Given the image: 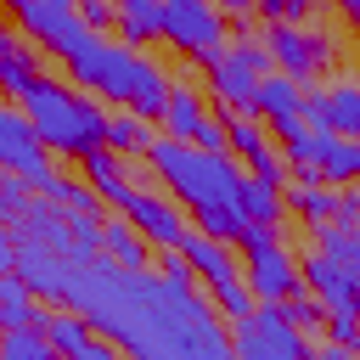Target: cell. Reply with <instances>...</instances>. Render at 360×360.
Returning a JSON list of instances; mask_svg holds the SVG:
<instances>
[{
    "instance_id": "cell-1",
    "label": "cell",
    "mask_w": 360,
    "mask_h": 360,
    "mask_svg": "<svg viewBox=\"0 0 360 360\" xmlns=\"http://www.w3.org/2000/svg\"><path fill=\"white\" fill-rule=\"evenodd\" d=\"M146 169L169 186V197L191 214V225L214 242H242L248 214H242V180L248 169L231 152H197L186 141L158 135L146 146Z\"/></svg>"
},
{
    "instance_id": "cell-2",
    "label": "cell",
    "mask_w": 360,
    "mask_h": 360,
    "mask_svg": "<svg viewBox=\"0 0 360 360\" xmlns=\"http://www.w3.org/2000/svg\"><path fill=\"white\" fill-rule=\"evenodd\" d=\"M62 68H68V84L73 90H84L96 101H112V107H124V112H135L146 124L163 118V101L174 90V79H169V68L158 56L129 51V45H118L107 34H84L62 56Z\"/></svg>"
},
{
    "instance_id": "cell-3",
    "label": "cell",
    "mask_w": 360,
    "mask_h": 360,
    "mask_svg": "<svg viewBox=\"0 0 360 360\" xmlns=\"http://www.w3.org/2000/svg\"><path fill=\"white\" fill-rule=\"evenodd\" d=\"M22 118L34 124L39 146L56 152V158L84 163L96 146H107V112H101V101L84 96V90H73L68 79L39 73L28 84V96H22Z\"/></svg>"
},
{
    "instance_id": "cell-4",
    "label": "cell",
    "mask_w": 360,
    "mask_h": 360,
    "mask_svg": "<svg viewBox=\"0 0 360 360\" xmlns=\"http://www.w3.org/2000/svg\"><path fill=\"white\" fill-rule=\"evenodd\" d=\"M180 259L191 264V276L202 281V298L214 304V309H225V321H248L253 315V292H248V281H242V259L231 253V242H214V236H202L197 225L180 236Z\"/></svg>"
},
{
    "instance_id": "cell-5",
    "label": "cell",
    "mask_w": 360,
    "mask_h": 360,
    "mask_svg": "<svg viewBox=\"0 0 360 360\" xmlns=\"http://www.w3.org/2000/svg\"><path fill=\"white\" fill-rule=\"evenodd\" d=\"M264 51H270V68H276L281 79H292V84H315L321 73H332V68L343 62V39H338L321 17L304 22V28H292V22H270Z\"/></svg>"
},
{
    "instance_id": "cell-6",
    "label": "cell",
    "mask_w": 360,
    "mask_h": 360,
    "mask_svg": "<svg viewBox=\"0 0 360 360\" xmlns=\"http://www.w3.org/2000/svg\"><path fill=\"white\" fill-rule=\"evenodd\" d=\"M264 73H276V68H270V51H264L259 34L225 39V45L202 62V79H208L219 112H248V107H253V90H259Z\"/></svg>"
},
{
    "instance_id": "cell-7",
    "label": "cell",
    "mask_w": 360,
    "mask_h": 360,
    "mask_svg": "<svg viewBox=\"0 0 360 360\" xmlns=\"http://www.w3.org/2000/svg\"><path fill=\"white\" fill-rule=\"evenodd\" d=\"M242 281L259 304H287L298 281V253L281 242V225H248L242 231Z\"/></svg>"
},
{
    "instance_id": "cell-8",
    "label": "cell",
    "mask_w": 360,
    "mask_h": 360,
    "mask_svg": "<svg viewBox=\"0 0 360 360\" xmlns=\"http://www.w3.org/2000/svg\"><path fill=\"white\" fill-rule=\"evenodd\" d=\"M231 360H309V338L281 321V304H253L248 321H231Z\"/></svg>"
},
{
    "instance_id": "cell-9",
    "label": "cell",
    "mask_w": 360,
    "mask_h": 360,
    "mask_svg": "<svg viewBox=\"0 0 360 360\" xmlns=\"http://www.w3.org/2000/svg\"><path fill=\"white\" fill-rule=\"evenodd\" d=\"M158 39L180 51L186 62H208L225 45V11L214 0H163V28Z\"/></svg>"
},
{
    "instance_id": "cell-10",
    "label": "cell",
    "mask_w": 360,
    "mask_h": 360,
    "mask_svg": "<svg viewBox=\"0 0 360 360\" xmlns=\"http://www.w3.org/2000/svg\"><path fill=\"white\" fill-rule=\"evenodd\" d=\"M17 34L39 51V56H68L90 28L79 22V0H28L22 11H17Z\"/></svg>"
},
{
    "instance_id": "cell-11",
    "label": "cell",
    "mask_w": 360,
    "mask_h": 360,
    "mask_svg": "<svg viewBox=\"0 0 360 360\" xmlns=\"http://www.w3.org/2000/svg\"><path fill=\"white\" fill-rule=\"evenodd\" d=\"M118 214H124V219L141 231V242L158 248V253H180V236L191 231V219H180V202L163 197V191H129V202H124Z\"/></svg>"
},
{
    "instance_id": "cell-12",
    "label": "cell",
    "mask_w": 360,
    "mask_h": 360,
    "mask_svg": "<svg viewBox=\"0 0 360 360\" xmlns=\"http://www.w3.org/2000/svg\"><path fill=\"white\" fill-rule=\"evenodd\" d=\"M298 281H304V292L321 304V315H360L354 309V292H360V276H349L338 259H326V253H304L298 259Z\"/></svg>"
},
{
    "instance_id": "cell-13",
    "label": "cell",
    "mask_w": 360,
    "mask_h": 360,
    "mask_svg": "<svg viewBox=\"0 0 360 360\" xmlns=\"http://www.w3.org/2000/svg\"><path fill=\"white\" fill-rule=\"evenodd\" d=\"M0 169H6V174H22L28 186L51 169V158H45L34 124L22 118V107H0Z\"/></svg>"
},
{
    "instance_id": "cell-14",
    "label": "cell",
    "mask_w": 360,
    "mask_h": 360,
    "mask_svg": "<svg viewBox=\"0 0 360 360\" xmlns=\"http://www.w3.org/2000/svg\"><path fill=\"white\" fill-rule=\"evenodd\" d=\"M298 107H304V84H292V79H281V73H264L248 112H253L264 129H287V124H304Z\"/></svg>"
},
{
    "instance_id": "cell-15",
    "label": "cell",
    "mask_w": 360,
    "mask_h": 360,
    "mask_svg": "<svg viewBox=\"0 0 360 360\" xmlns=\"http://www.w3.org/2000/svg\"><path fill=\"white\" fill-rule=\"evenodd\" d=\"M34 197H45V202H56L68 219H107V208H101V197L84 186V180H73V174H62L56 163L34 180Z\"/></svg>"
},
{
    "instance_id": "cell-16",
    "label": "cell",
    "mask_w": 360,
    "mask_h": 360,
    "mask_svg": "<svg viewBox=\"0 0 360 360\" xmlns=\"http://www.w3.org/2000/svg\"><path fill=\"white\" fill-rule=\"evenodd\" d=\"M208 124V101H202V90H191V84H174L169 90V101H163V118H158V129L169 135V141H197V129Z\"/></svg>"
},
{
    "instance_id": "cell-17",
    "label": "cell",
    "mask_w": 360,
    "mask_h": 360,
    "mask_svg": "<svg viewBox=\"0 0 360 360\" xmlns=\"http://www.w3.org/2000/svg\"><path fill=\"white\" fill-rule=\"evenodd\" d=\"M158 28H163V0H112V34H118V45L141 51V45L158 39Z\"/></svg>"
},
{
    "instance_id": "cell-18",
    "label": "cell",
    "mask_w": 360,
    "mask_h": 360,
    "mask_svg": "<svg viewBox=\"0 0 360 360\" xmlns=\"http://www.w3.org/2000/svg\"><path fill=\"white\" fill-rule=\"evenodd\" d=\"M79 169H84V186L101 197V208H124V202H129V191H135V186L124 180V158H118V152L96 146V152H90Z\"/></svg>"
},
{
    "instance_id": "cell-19",
    "label": "cell",
    "mask_w": 360,
    "mask_h": 360,
    "mask_svg": "<svg viewBox=\"0 0 360 360\" xmlns=\"http://www.w3.org/2000/svg\"><path fill=\"white\" fill-rule=\"evenodd\" d=\"M45 73V56L17 34V39H6L0 45V96H11V101H22L28 96V84Z\"/></svg>"
},
{
    "instance_id": "cell-20",
    "label": "cell",
    "mask_w": 360,
    "mask_h": 360,
    "mask_svg": "<svg viewBox=\"0 0 360 360\" xmlns=\"http://www.w3.org/2000/svg\"><path fill=\"white\" fill-rule=\"evenodd\" d=\"M315 180L343 191V186H360V135H326L321 146V163H315Z\"/></svg>"
},
{
    "instance_id": "cell-21",
    "label": "cell",
    "mask_w": 360,
    "mask_h": 360,
    "mask_svg": "<svg viewBox=\"0 0 360 360\" xmlns=\"http://www.w3.org/2000/svg\"><path fill=\"white\" fill-rule=\"evenodd\" d=\"M34 326L45 332V343L62 354V360H73L84 343H90V321L79 315V309H62V304H51V309H39L34 315Z\"/></svg>"
},
{
    "instance_id": "cell-22",
    "label": "cell",
    "mask_w": 360,
    "mask_h": 360,
    "mask_svg": "<svg viewBox=\"0 0 360 360\" xmlns=\"http://www.w3.org/2000/svg\"><path fill=\"white\" fill-rule=\"evenodd\" d=\"M332 208H338V191H332V186H321V180H287V214H292L298 225L321 231V225L332 219Z\"/></svg>"
},
{
    "instance_id": "cell-23",
    "label": "cell",
    "mask_w": 360,
    "mask_h": 360,
    "mask_svg": "<svg viewBox=\"0 0 360 360\" xmlns=\"http://www.w3.org/2000/svg\"><path fill=\"white\" fill-rule=\"evenodd\" d=\"M101 259H112V264H124V270H146L152 248H146L141 231L118 214V219H101Z\"/></svg>"
},
{
    "instance_id": "cell-24",
    "label": "cell",
    "mask_w": 360,
    "mask_h": 360,
    "mask_svg": "<svg viewBox=\"0 0 360 360\" xmlns=\"http://www.w3.org/2000/svg\"><path fill=\"white\" fill-rule=\"evenodd\" d=\"M219 124H225V152H231L236 163H253V158L270 152V129H264L253 112H219Z\"/></svg>"
},
{
    "instance_id": "cell-25",
    "label": "cell",
    "mask_w": 360,
    "mask_h": 360,
    "mask_svg": "<svg viewBox=\"0 0 360 360\" xmlns=\"http://www.w3.org/2000/svg\"><path fill=\"white\" fill-rule=\"evenodd\" d=\"M242 214H248V225H281L287 219V186H276V180H242Z\"/></svg>"
},
{
    "instance_id": "cell-26",
    "label": "cell",
    "mask_w": 360,
    "mask_h": 360,
    "mask_svg": "<svg viewBox=\"0 0 360 360\" xmlns=\"http://www.w3.org/2000/svg\"><path fill=\"white\" fill-rule=\"evenodd\" d=\"M152 141H158V135H152L146 118H135V112H124V107L107 112V152H118V158H146Z\"/></svg>"
},
{
    "instance_id": "cell-27",
    "label": "cell",
    "mask_w": 360,
    "mask_h": 360,
    "mask_svg": "<svg viewBox=\"0 0 360 360\" xmlns=\"http://www.w3.org/2000/svg\"><path fill=\"white\" fill-rule=\"evenodd\" d=\"M326 129L332 135H360V79H332L326 84Z\"/></svg>"
},
{
    "instance_id": "cell-28",
    "label": "cell",
    "mask_w": 360,
    "mask_h": 360,
    "mask_svg": "<svg viewBox=\"0 0 360 360\" xmlns=\"http://www.w3.org/2000/svg\"><path fill=\"white\" fill-rule=\"evenodd\" d=\"M34 315H39V298L22 287V276H17V270H6V276H0V332L34 326Z\"/></svg>"
},
{
    "instance_id": "cell-29",
    "label": "cell",
    "mask_w": 360,
    "mask_h": 360,
    "mask_svg": "<svg viewBox=\"0 0 360 360\" xmlns=\"http://www.w3.org/2000/svg\"><path fill=\"white\" fill-rule=\"evenodd\" d=\"M309 236H315V253H326V259H338L349 276H360V231L321 225V231H309Z\"/></svg>"
},
{
    "instance_id": "cell-30",
    "label": "cell",
    "mask_w": 360,
    "mask_h": 360,
    "mask_svg": "<svg viewBox=\"0 0 360 360\" xmlns=\"http://www.w3.org/2000/svg\"><path fill=\"white\" fill-rule=\"evenodd\" d=\"M0 360H62L39 326H17V332H0Z\"/></svg>"
},
{
    "instance_id": "cell-31",
    "label": "cell",
    "mask_w": 360,
    "mask_h": 360,
    "mask_svg": "<svg viewBox=\"0 0 360 360\" xmlns=\"http://www.w3.org/2000/svg\"><path fill=\"white\" fill-rule=\"evenodd\" d=\"M281 321H287V326H298L304 338H315V332L326 326V315H321V304H315V298H309L304 287H298V292H292V298L281 304Z\"/></svg>"
},
{
    "instance_id": "cell-32",
    "label": "cell",
    "mask_w": 360,
    "mask_h": 360,
    "mask_svg": "<svg viewBox=\"0 0 360 360\" xmlns=\"http://www.w3.org/2000/svg\"><path fill=\"white\" fill-rule=\"evenodd\" d=\"M28 202H34V186H28L22 174H6V169H0V219H6V225H17Z\"/></svg>"
},
{
    "instance_id": "cell-33",
    "label": "cell",
    "mask_w": 360,
    "mask_h": 360,
    "mask_svg": "<svg viewBox=\"0 0 360 360\" xmlns=\"http://www.w3.org/2000/svg\"><path fill=\"white\" fill-rule=\"evenodd\" d=\"M326 343H338V349H349V354H360V315H326Z\"/></svg>"
},
{
    "instance_id": "cell-34",
    "label": "cell",
    "mask_w": 360,
    "mask_h": 360,
    "mask_svg": "<svg viewBox=\"0 0 360 360\" xmlns=\"http://www.w3.org/2000/svg\"><path fill=\"white\" fill-rule=\"evenodd\" d=\"M158 281H163V287H174V292H191V281H197V276H191V264H186L180 253H158Z\"/></svg>"
},
{
    "instance_id": "cell-35",
    "label": "cell",
    "mask_w": 360,
    "mask_h": 360,
    "mask_svg": "<svg viewBox=\"0 0 360 360\" xmlns=\"http://www.w3.org/2000/svg\"><path fill=\"white\" fill-rule=\"evenodd\" d=\"M326 225H338V231H360V186H343V191H338V208H332Z\"/></svg>"
},
{
    "instance_id": "cell-36",
    "label": "cell",
    "mask_w": 360,
    "mask_h": 360,
    "mask_svg": "<svg viewBox=\"0 0 360 360\" xmlns=\"http://www.w3.org/2000/svg\"><path fill=\"white\" fill-rule=\"evenodd\" d=\"M264 22H292V28H304V22H315V0H276Z\"/></svg>"
},
{
    "instance_id": "cell-37",
    "label": "cell",
    "mask_w": 360,
    "mask_h": 360,
    "mask_svg": "<svg viewBox=\"0 0 360 360\" xmlns=\"http://www.w3.org/2000/svg\"><path fill=\"white\" fill-rule=\"evenodd\" d=\"M79 22L90 34H107L112 28V0H79Z\"/></svg>"
},
{
    "instance_id": "cell-38",
    "label": "cell",
    "mask_w": 360,
    "mask_h": 360,
    "mask_svg": "<svg viewBox=\"0 0 360 360\" xmlns=\"http://www.w3.org/2000/svg\"><path fill=\"white\" fill-rule=\"evenodd\" d=\"M298 118H304L309 129H326V90H304V107H298Z\"/></svg>"
},
{
    "instance_id": "cell-39",
    "label": "cell",
    "mask_w": 360,
    "mask_h": 360,
    "mask_svg": "<svg viewBox=\"0 0 360 360\" xmlns=\"http://www.w3.org/2000/svg\"><path fill=\"white\" fill-rule=\"evenodd\" d=\"M73 360H124V349L112 343V338H101V332H90V343L73 354Z\"/></svg>"
},
{
    "instance_id": "cell-40",
    "label": "cell",
    "mask_w": 360,
    "mask_h": 360,
    "mask_svg": "<svg viewBox=\"0 0 360 360\" xmlns=\"http://www.w3.org/2000/svg\"><path fill=\"white\" fill-rule=\"evenodd\" d=\"M191 146H197V152H225V124L208 112V124L197 129V141H191Z\"/></svg>"
},
{
    "instance_id": "cell-41",
    "label": "cell",
    "mask_w": 360,
    "mask_h": 360,
    "mask_svg": "<svg viewBox=\"0 0 360 360\" xmlns=\"http://www.w3.org/2000/svg\"><path fill=\"white\" fill-rule=\"evenodd\" d=\"M309 360H360V354H349L338 343H309Z\"/></svg>"
},
{
    "instance_id": "cell-42",
    "label": "cell",
    "mask_w": 360,
    "mask_h": 360,
    "mask_svg": "<svg viewBox=\"0 0 360 360\" xmlns=\"http://www.w3.org/2000/svg\"><path fill=\"white\" fill-rule=\"evenodd\" d=\"M214 6H219L231 22H236V17H253V0H214Z\"/></svg>"
},
{
    "instance_id": "cell-43",
    "label": "cell",
    "mask_w": 360,
    "mask_h": 360,
    "mask_svg": "<svg viewBox=\"0 0 360 360\" xmlns=\"http://www.w3.org/2000/svg\"><path fill=\"white\" fill-rule=\"evenodd\" d=\"M338 11H343V17H349V28L360 34V0H338Z\"/></svg>"
},
{
    "instance_id": "cell-44",
    "label": "cell",
    "mask_w": 360,
    "mask_h": 360,
    "mask_svg": "<svg viewBox=\"0 0 360 360\" xmlns=\"http://www.w3.org/2000/svg\"><path fill=\"white\" fill-rule=\"evenodd\" d=\"M6 39H17V28H6V17H0V45H6Z\"/></svg>"
},
{
    "instance_id": "cell-45",
    "label": "cell",
    "mask_w": 360,
    "mask_h": 360,
    "mask_svg": "<svg viewBox=\"0 0 360 360\" xmlns=\"http://www.w3.org/2000/svg\"><path fill=\"white\" fill-rule=\"evenodd\" d=\"M0 6H6V11H11V17H17V11H22V6H28V0H0Z\"/></svg>"
},
{
    "instance_id": "cell-46",
    "label": "cell",
    "mask_w": 360,
    "mask_h": 360,
    "mask_svg": "<svg viewBox=\"0 0 360 360\" xmlns=\"http://www.w3.org/2000/svg\"><path fill=\"white\" fill-rule=\"evenodd\" d=\"M354 309H360V292H354Z\"/></svg>"
}]
</instances>
